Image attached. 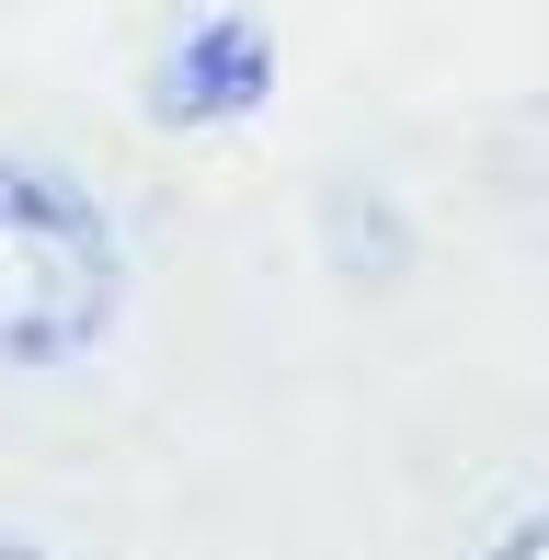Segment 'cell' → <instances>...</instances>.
<instances>
[{"label": "cell", "mask_w": 549, "mask_h": 560, "mask_svg": "<svg viewBox=\"0 0 549 560\" xmlns=\"http://www.w3.org/2000/svg\"><path fill=\"white\" fill-rule=\"evenodd\" d=\"M481 560H549V515H527V526H504Z\"/></svg>", "instance_id": "3"}, {"label": "cell", "mask_w": 549, "mask_h": 560, "mask_svg": "<svg viewBox=\"0 0 549 560\" xmlns=\"http://www.w3.org/2000/svg\"><path fill=\"white\" fill-rule=\"evenodd\" d=\"M0 560H46V549H23V538H0Z\"/></svg>", "instance_id": "4"}, {"label": "cell", "mask_w": 549, "mask_h": 560, "mask_svg": "<svg viewBox=\"0 0 549 560\" xmlns=\"http://www.w3.org/2000/svg\"><path fill=\"white\" fill-rule=\"evenodd\" d=\"M264 92H274V46H264V23H241V12H207L149 69V115L161 126H230V115H253Z\"/></svg>", "instance_id": "2"}, {"label": "cell", "mask_w": 549, "mask_h": 560, "mask_svg": "<svg viewBox=\"0 0 549 560\" xmlns=\"http://www.w3.org/2000/svg\"><path fill=\"white\" fill-rule=\"evenodd\" d=\"M115 229L69 172L0 161V366H69L115 332Z\"/></svg>", "instance_id": "1"}]
</instances>
